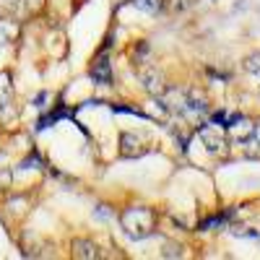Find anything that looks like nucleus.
<instances>
[{"label":"nucleus","instance_id":"5","mask_svg":"<svg viewBox=\"0 0 260 260\" xmlns=\"http://www.w3.org/2000/svg\"><path fill=\"white\" fill-rule=\"evenodd\" d=\"M18 37V26L13 18H0V45H6V42H13Z\"/></svg>","mask_w":260,"mask_h":260},{"label":"nucleus","instance_id":"4","mask_svg":"<svg viewBox=\"0 0 260 260\" xmlns=\"http://www.w3.org/2000/svg\"><path fill=\"white\" fill-rule=\"evenodd\" d=\"M91 76L96 78V83H112V71H110V62H107L104 55H99L91 65Z\"/></svg>","mask_w":260,"mask_h":260},{"label":"nucleus","instance_id":"1","mask_svg":"<svg viewBox=\"0 0 260 260\" xmlns=\"http://www.w3.org/2000/svg\"><path fill=\"white\" fill-rule=\"evenodd\" d=\"M122 226L130 237H138V240H143V237L154 234L156 229V211L154 208H146V206H136V208H127L122 216Z\"/></svg>","mask_w":260,"mask_h":260},{"label":"nucleus","instance_id":"2","mask_svg":"<svg viewBox=\"0 0 260 260\" xmlns=\"http://www.w3.org/2000/svg\"><path fill=\"white\" fill-rule=\"evenodd\" d=\"M71 247H73V257H81V260H96V257H102L96 242H91V240H73Z\"/></svg>","mask_w":260,"mask_h":260},{"label":"nucleus","instance_id":"6","mask_svg":"<svg viewBox=\"0 0 260 260\" xmlns=\"http://www.w3.org/2000/svg\"><path fill=\"white\" fill-rule=\"evenodd\" d=\"M141 78H143V86H146V89H148L151 94L161 91V76H159V71H154V68L141 71Z\"/></svg>","mask_w":260,"mask_h":260},{"label":"nucleus","instance_id":"3","mask_svg":"<svg viewBox=\"0 0 260 260\" xmlns=\"http://www.w3.org/2000/svg\"><path fill=\"white\" fill-rule=\"evenodd\" d=\"M146 148H141V141L133 133H122L120 138V156H141Z\"/></svg>","mask_w":260,"mask_h":260}]
</instances>
